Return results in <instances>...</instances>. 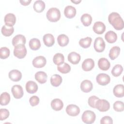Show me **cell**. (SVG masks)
<instances>
[{"mask_svg": "<svg viewBox=\"0 0 124 124\" xmlns=\"http://www.w3.org/2000/svg\"><path fill=\"white\" fill-rule=\"evenodd\" d=\"M105 38L108 43L112 44L116 41L117 39V35L114 31H109L106 33L105 35Z\"/></svg>", "mask_w": 124, "mask_h": 124, "instance_id": "obj_23", "label": "cell"}, {"mask_svg": "<svg viewBox=\"0 0 124 124\" xmlns=\"http://www.w3.org/2000/svg\"><path fill=\"white\" fill-rule=\"evenodd\" d=\"M98 66L101 70L107 71L110 68V63L106 58H101L98 60Z\"/></svg>", "mask_w": 124, "mask_h": 124, "instance_id": "obj_18", "label": "cell"}, {"mask_svg": "<svg viewBox=\"0 0 124 124\" xmlns=\"http://www.w3.org/2000/svg\"><path fill=\"white\" fill-rule=\"evenodd\" d=\"M62 77L57 74L53 75L50 78L51 84L54 87H58L62 83Z\"/></svg>", "mask_w": 124, "mask_h": 124, "instance_id": "obj_27", "label": "cell"}, {"mask_svg": "<svg viewBox=\"0 0 124 124\" xmlns=\"http://www.w3.org/2000/svg\"><path fill=\"white\" fill-rule=\"evenodd\" d=\"M109 23L116 30H121L124 27V22L120 15L116 12L111 13L108 16Z\"/></svg>", "mask_w": 124, "mask_h": 124, "instance_id": "obj_1", "label": "cell"}, {"mask_svg": "<svg viewBox=\"0 0 124 124\" xmlns=\"http://www.w3.org/2000/svg\"><path fill=\"white\" fill-rule=\"evenodd\" d=\"M105 43L103 39L101 37H98L95 38L93 47L95 50L98 52H103L105 48Z\"/></svg>", "mask_w": 124, "mask_h": 124, "instance_id": "obj_6", "label": "cell"}, {"mask_svg": "<svg viewBox=\"0 0 124 124\" xmlns=\"http://www.w3.org/2000/svg\"><path fill=\"white\" fill-rule=\"evenodd\" d=\"M26 90L29 93H34L38 90V85L34 81L29 80L26 84Z\"/></svg>", "mask_w": 124, "mask_h": 124, "instance_id": "obj_16", "label": "cell"}, {"mask_svg": "<svg viewBox=\"0 0 124 124\" xmlns=\"http://www.w3.org/2000/svg\"><path fill=\"white\" fill-rule=\"evenodd\" d=\"M93 29L95 33L98 34H102L106 30V26L103 22L97 21L94 23Z\"/></svg>", "mask_w": 124, "mask_h": 124, "instance_id": "obj_11", "label": "cell"}, {"mask_svg": "<svg viewBox=\"0 0 124 124\" xmlns=\"http://www.w3.org/2000/svg\"><path fill=\"white\" fill-rule=\"evenodd\" d=\"M26 42L25 37L22 34H17L14 36L12 39V44L15 46L20 44L25 45Z\"/></svg>", "mask_w": 124, "mask_h": 124, "instance_id": "obj_22", "label": "cell"}, {"mask_svg": "<svg viewBox=\"0 0 124 124\" xmlns=\"http://www.w3.org/2000/svg\"><path fill=\"white\" fill-rule=\"evenodd\" d=\"M12 93L14 97L16 99H20L22 97L24 92L23 90L22 87L19 85H15L11 89Z\"/></svg>", "mask_w": 124, "mask_h": 124, "instance_id": "obj_10", "label": "cell"}, {"mask_svg": "<svg viewBox=\"0 0 124 124\" xmlns=\"http://www.w3.org/2000/svg\"><path fill=\"white\" fill-rule=\"evenodd\" d=\"M95 108L101 112H105L109 109L110 104L107 100L98 99L96 102Z\"/></svg>", "mask_w": 124, "mask_h": 124, "instance_id": "obj_5", "label": "cell"}, {"mask_svg": "<svg viewBox=\"0 0 124 124\" xmlns=\"http://www.w3.org/2000/svg\"><path fill=\"white\" fill-rule=\"evenodd\" d=\"M80 59V55L76 52H71L68 55V61L73 64L78 63Z\"/></svg>", "mask_w": 124, "mask_h": 124, "instance_id": "obj_19", "label": "cell"}, {"mask_svg": "<svg viewBox=\"0 0 124 124\" xmlns=\"http://www.w3.org/2000/svg\"><path fill=\"white\" fill-rule=\"evenodd\" d=\"M10 101V95L7 92L2 93L0 96V105L1 106H6L9 104Z\"/></svg>", "mask_w": 124, "mask_h": 124, "instance_id": "obj_33", "label": "cell"}, {"mask_svg": "<svg viewBox=\"0 0 124 124\" xmlns=\"http://www.w3.org/2000/svg\"><path fill=\"white\" fill-rule=\"evenodd\" d=\"M80 20L84 26L87 27L91 24L92 17L88 14H84L81 16Z\"/></svg>", "mask_w": 124, "mask_h": 124, "instance_id": "obj_32", "label": "cell"}, {"mask_svg": "<svg viewBox=\"0 0 124 124\" xmlns=\"http://www.w3.org/2000/svg\"><path fill=\"white\" fill-rule=\"evenodd\" d=\"M124 103L122 101H117L114 103L113 108L117 112H122L124 110Z\"/></svg>", "mask_w": 124, "mask_h": 124, "instance_id": "obj_39", "label": "cell"}, {"mask_svg": "<svg viewBox=\"0 0 124 124\" xmlns=\"http://www.w3.org/2000/svg\"><path fill=\"white\" fill-rule=\"evenodd\" d=\"M120 53V48L118 46H114L111 48L109 52V57L111 60H114L118 57Z\"/></svg>", "mask_w": 124, "mask_h": 124, "instance_id": "obj_30", "label": "cell"}, {"mask_svg": "<svg viewBox=\"0 0 124 124\" xmlns=\"http://www.w3.org/2000/svg\"><path fill=\"white\" fill-rule=\"evenodd\" d=\"M58 43L61 46H65L69 43V38L64 34H61L57 37Z\"/></svg>", "mask_w": 124, "mask_h": 124, "instance_id": "obj_28", "label": "cell"}, {"mask_svg": "<svg viewBox=\"0 0 124 124\" xmlns=\"http://www.w3.org/2000/svg\"><path fill=\"white\" fill-rule=\"evenodd\" d=\"M27 54V49L25 45L20 44L15 46L14 49V55L18 59L24 58Z\"/></svg>", "mask_w": 124, "mask_h": 124, "instance_id": "obj_4", "label": "cell"}, {"mask_svg": "<svg viewBox=\"0 0 124 124\" xmlns=\"http://www.w3.org/2000/svg\"><path fill=\"white\" fill-rule=\"evenodd\" d=\"M98 99L99 98L95 95H92L90 96L88 99V102L89 105L93 108H95L96 102Z\"/></svg>", "mask_w": 124, "mask_h": 124, "instance_id": "obj_41", "label": "cell"}, {"mask_svg": "<svg viewBox=\"0 0 124 124\" xmlns=\"http://www.w3.org/2000/svg\"><path fill=\"white\" fill-rule=\"evenodd\" d=\"M92 41V39L91 37H86L85 38H82L79 40V45L82 47L84 48H87L90 46Z\"/></svg>", "mask_w": 124, "mask_h": 124, "instance_id": "obj_34", "label": "cell"}, {"mask_svg": "<svg viewBox=\"0 0 124 124\" xmlns=\"http://www.w3.org/2000/svg\"><path fill=\"white\" fill-rule=\"evenodd\" d=\"M53 62L57 65H60L64 63V57L63 54L60 53H56L53 58Z\"/></svg>", "mask_w": 124, "mask_h": 124, "instance_id": "obj_31", "label": "cell"}, {"mask_svg": "<svg viewBox=\"0 0 124 124\" xmlns=\"http://www.w3.org/2000/svg\"><path fill=\"white\" fill-rule=\"evenodd\" d=\"M123 71V67L120 64H116L111 70V74L115 77H119Z\"/></svg>", "mask_w": 124, "mask_h": 124, "instance_id": "obj_36", "label": "cell"}, {"mask_svg": "<svg viewBox=\"0 0 124 124\" xmlns=\"http://www.w3.org/2000/svg\"><path fill=\"white\" fill-rule=\"evenodd\" d=\"M1 31L4 36H10L13 33L14 28L13 27H9L5 25L2 27Z\"/></svg>", "mask_w": 124, "mask_h": 124, "instance_id": "obj_35", "label": "cell"}, {"mask_svg": "<svg viewBox=\"0 0 124 124\" xmlns=\"http://www.w3.org/2000/svg\"><path fill=\"white\" fill-rule=\"evenodd\" d=\"M33 9L37 13H41L45 8V3L41 0H38L34 2L33 4Z\"/></svg>", "mask_w": 124, "mask_h": 124, "instance_id": "obj_26", "label": "cell"}, {"mask_svg": "<svg viewBox=\"0 0 124 124\" xmlns=\"http://www.w3.org/2000/svg\"><path fill=\"white\" fill-rule=\"evenodd\" d=\"M71 1L77 4H78L79 2H80L81 1V0H72Z\"/></svg>", "mask_w": 124, "mask_h": 124, "instance_id": "obj_45", "label": "cell"}, {"mask_svg": "<svg viewBox=\"0 0 124 124\" xmlns=\"http://www.w3.org/2000/svg\"><path fill=\"white\" fill-rule=\"evenodd\" d=\"M57 69L62 74H66L70 71L71 67L69 64L64 62L62 65H58Z\"/></svg>", "mask_w": 124, "mask_h": 124, "instance_id": "obj_37", "label": "cell"}, {"mask_svg": "<svg viewBox=\"0 0 124 124\" xmlns=\"http://www.w3.org/2000/svg\"><path fill=\"white\" fill-rule=\"evenodd\" d=\"M51 107L53 110L55 111H59L63 108V103L60 99L55 98L52 100L51 102Z\"/></svg>", "mask_w": 124, "mask_h": 124, "instance_id": "obj_21", "label": "cell"}, {"mask_svg": "<svg viewBox=\"0 0 124 124\" xmlns=\"http://www.w3.org/2000/svg\"><path fill=\"white\" fill-rule=\"evenodd\" d=\"M47 19L50 22H57L61 18V12L59 9L55 7L50 8L46 13Z\"/></svg>", "mask_w": 124, "mask_h": 124, "instance_id": "obj_2", "label": "cell"}, {"mask_svg": "<svg viewBox=\"0 0 124 124\" xmlns=\"http://www.w3.org/2000/svg\"><path fill=\"white\" fill-rule=\"evenodd\" d=\"M113 93L117 97H122L124 96V87L123 84H117L113 88Z\"/></svg>", "mask_w": 124, "mask_h": 124, "instance_id": "obj_25", "label": "cell"}, {"mask_svg": "<svg viewBox=\"0 0 124 124\" xmlns=\"http://www.w3.org/2000/svg\"><path fill=\"white\" fill-rule=\"evenodd\" d=\"M10 113L8 109L1 108L0 109V120L3 121L6 119L9 116Z\"/></svg>", "mask_w": 124, "mask_h": 124, "instance_id": "obj_40", "label": "cell"}, {"mask_svg": "<svg viewBox=\"0 0 124 124\" xmlns=\"http://www.w3.org/2000/svg\"><path fill=\"white\" fill-rule=\"evenodd\" d=\"M64 14L67 18H72L76 16V9L73 6L68 5L64 8Z\"/></svg>", "mask_w": 124, "mask_h": 124, "instance_id": "obj_17", "label": "cell"}, {"mask_svg": "<svg viewBox=\"0 0 124 124\" xmlns=\"http://www.w3.org/2000/svg\"><path fill=\"white\" fill-rule=\"evenodd\" d=\"M95 114L91 110H85L82 115L81 119L83 122L87 124H91L95 120Z\"/></svg>", "mask_w": 124, "mask_h": 124, "instance_id": "obj_3", "label": "cell"}, {"mask_svg": "<svg viewBox=\"0 0 124 124\" xmlns=\"http://www.w3.org/2000/svg\"><path fill=\"white\" fill-rule=\"evenodd\" d=\"M29 102L31 106H37L39 103V98L37 96L33 95L30 98Z\"/></svg>", "mask_w": 124, "mask_h": 124, "instance_id": "obj_42", "label": "cell"}, {"mask_svg": "<svg viewBox=\"0 0 124 124\" xmlns=\"http://www.w3.org/2000/svg\"><path fill=\"white\" fill-rule=\"evenodd\" d=\"M43 42L44 44L47 47L52 46L55 43V39L53 35L50 33H47L43 36Z\"/></svg>", "mask_w": 124, "mask_h": 124, "instance_id": "obj_20", "label": "cell"}, {"mask_svg": "<svg viewBox=\"0 0 124 124\" xmlns=\"http://www.w3.org/2000/svg\"><path fill=\"white\" fill-rule=\"evenodd\" d=\"M10 49L7 47H1L0 48V57L1 59H5L10 55Z\"/></svg>", "mask_w": 124, "mask_h": 124, "instance_id": "obj_38", "label": "cell"}, {"mask_svg": "<svg viewBox=\"0 0 124 124\" xmlns=\"http://www.w3.org/2000/svg\"><path fill=\"white\" fill-rule=\"evenodd\" d=\"M4 21L6 26L13 27L15 24L16 22V16L12 13H8L5 15L4 18Z\"/></svg>", "mask_w": 124, "mask_h": 124, "instance_id": "obj_13", "label": "cell"}, {"mask_svg": "<svg viewBox=\"0 0 124 124\" xmlns=\"http://www.w3.org/2000/svg\"><path fill=\"white\" fill-rule=\"evenodd\" d=\"M94 66V62L92 59H86L82 63V68L85 71H91Z\"/></svg>", "mask_w": 124, "mask_h": 124, "instance_id": "obj_15", "label": "cell"}, {"mask_svg": "<svg viewBox=\"0 0 124 124\" xmlns=\"http://www.w3.org/2000/svg\"><path fill=\"white\" fill-rule=\"evenodd\" d=\"M96 80L99 85L105 86L110 82V78L108 75L105 73H101L97 76Z\"/></svg>", "mask_w": 124, "mask_h": 124, "instance_id": "obj_7", "label": "cell"}, {"mask_svg": "<svg viewBox=\"0 0 124 124\" xmlns=\"http://www.w3.org/2000/svg\"><path fill=\"white\" fill-rule=\"evenodd\" d=\"M30 48L33 50L39 49L41 46L40 41L37 38H32L29 41Z\"/></svg>", "mask_w": 124, "mask_h": 124, "instance_id": "obj_29", "label": "cell"}, {"mask_svg": "<svg viewBox=\"0 0 124 124\" xmlns=\"http://www.w3.org/2000/svg\"><path fill=\"white\" fill-rule=\"evenodd\" d=\"M47 76L44 71H38L35 74V79L40 83L44 84L46 82Z\"/></svg>", "mask_w": 124, "mask_h": 124, "instance_id": "obj_24", "label": "cell"}, {"mask_svg": "<svg viewBox=\"0 0 124 124\" xmlns=\"http://www.w3.org/2000/svg\"><path fill=\"white\" fill-rule=\"evenodd\" d=\"M113 121L112 118L108 116H106L102 117L100 120V124H112Z\"/></svg>", "mask_w": 124, "mask_h": 124, "instance_id": "obj_43", "label": "cell"}, {"mask_svg": "<svg viewBox=\"0 0 124 124\" xmlns=\"http://www.w3.org/2000/svg\"><path fill=\"white\" fill-rule=\"evenodd\" d=\"M9 78L13 81L17 82L19 81L22 78V74L20 71L16 69H13L9 73Z\"/></svg>", "mask_w": 124, "mask_h": 124, "instance_id": "obj_12", "label": "cell"}, {"mask_svg": "<svg viewBox=\"0 0 124 124\" xmlns=\"http://www.w3.org/2000/svg\"><path fill=\"white\" fill-rule=\"evenodd\" d=\"M93 88L92 82L87 79L83 80L80 84L81 90L84 93H89L91 92Z\"/></svg>", "mask_w": 124, "mask_h": 124, "instance_id": "obj_14", "label": "cell"}, {"mask_svg": "<svg viewBox=\"0 0 124 124\" xmlns=\"http://www.w3.org/2000/svg\"><path fill=\"white\" fill-rule=\"evenodd\" d=\"M66 112L67 114L70 116H76L79 114L80 108L76 105L70 104L67 106Z\"/></svg>", "mask_w": 124, "mask_h": 124, "instance_id": "obj_9", "label": "cell"}, {"mask_svg": "<svg viewBox=\"0 0 124 124\" xmlns=\"http://www.w3.org/2000/svg\"><path fill=\"white\" fill-rule=\"evenodd\" d=\"M19 1L22 5L26 6L28 5L30 3V2L31 1V0H20Z\"/></svg>", "mask_w": 124, "mask_h": 124, "instance_id": "obj_44", "label": "cell"}, {"mask_svg": "<svg viewBox=\"0 0 124 124\" xmlns=\"http://www.w3.org/2000/svg\"><path fill=\"white\" fill-rule=\"evenodd\" d=\"M46 62V59L43 56H39L33 59L32 62V65L36 68H42L45 66Z\"/></svg>", "mask_w": 124, "mask_h": 124, "instance_id": "obj_8", "label": "cell"}]
</instances>
